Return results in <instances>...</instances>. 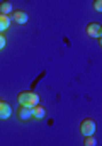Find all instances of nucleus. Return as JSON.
I'll list each match as a JSON object with an SVG mask.
<instances>
[{"label": "nucleus", "mask_w": 102, "mask_h": 146, "mask_svg": "<svg viewBox=\"0 0 102 146\" xmlns=\"http://www.w3.org/2000/svg\"><path fill=\"white\" fill-rule=\"evenodd\" d=\"M83 145H85V146H95V145H97V139L94 138V134L83 136Z\"/></svg>", "instance_id": "10"}, {"label": "nucleus", "mask_w": 102, "mask_h": 146, "mask_svg": "<svg viewBox=\"0 0 102 146\" xmlns=\"http://www.w3.org/2000/svg\"><path fill=\"white\" fill-rule=\"evenodd\" d=\"M12 115V107L9 102L0 100V119H9Z\"/></svg>", "instance_id": "6"}, {"label": "nucleus", "mask_w": 102, "mask_h": 146, "mask_svg": "<svg viewBox=\"0 0 102 146\" xmlns=\"http://www.w3.org/2000/svg\"><path fill=\"white\" fill-rule=\"evenodd\" d=\"M17 99H19V104L24 106V107H34L36 104H39V95L36 92H31V90L21 92L17 95Z\"/></svg>", "instance_id": "1"}, {"label": "nucleus", "mask_w": 102, "mask_h": 146, "mask_svg": "<svg viewBox=\"0 0 102 146\" xmlns=\"http://www.w3.org/2000/svg\"><path fill=\"white\" fill-rule=\"evenodd\" d=\"M33 117H34V119H39V121H41V119H44V117H46V109H44L43 106L36 104V106L33 107Z\"/></svg>", "instance_id": "7"}, {"label": "nucleus", "mask_w": 102, "mask_h": 146, "mask_svg": "<svg viewBox=\"0 0 102 146\" xmlns=\"http://www.w3.org/2000/svg\"><path fill=\"white\" fill-rule=\"evenodd\" d=\"M95 121L90 119V117H85L82 122H80V133L82 136H89V134H94L95 133Z\"/></svg>", "instance_id": "2"}, {"label": "nucleus", "mask_w": 102, "mask_h": 146, "mask_svg": "<svg viewBox=\"0 0 102 146\" xmlns=\"http://www.w3.org/2000/svg\"><path fill=\"white\" fill-rule=\"evenodd\" d=\"M5 44H7V41H5V36L0 33V49H3V48H5Z\"/></svg>", "instance_id": "12"}, {"label": "nucleus", "mask_w": 102, "mask_h": 146, "mask_svg": "<svg viewBox=\"0 0 102 146\" xmlns=\"http://www.w3.org/2000/svg\"><path fill=\"white\" fill-rule=\"evenodd\" d=\"M12 10H14V7L9 0H3L0 3V14H12Z\"/></svg>", "instance_id": "9"}, {"label": "nucleus", "mask_w": 102, "mask_h": 146, "mask_svg": "<svg viewBox=\"0 0 102 146\" xmlns=\"http://www.w3.org/2000/svg\"><path fill=\"white\" fill-rule=\"evenodd\" d=\"M17 117H19L22 122L31 121V119H33V107H24V106H21V109L17 110Z\"/></svg>", "instance_id": "4"}, {"label": "nucleus", "mask_w": 102, "mask_h": 146, "mask_svg": "<svg viewBox=\"0 0 102 146\" xmlns=\"http://www.w3.org/2000/svg\"><path fill=\"white\" fill-rule=\"evenodd\" d=\"M85 33H87V36L95 37V39H101V36H102V26L99 24V22H90V24H87Z\"/></svg>", "instance_id": "3"}, {"label": "nucleus", "mask_w": 102, "mask_h": 146, "mask_svg": "<svg viewBox=\"0 0 102 146\" xmlns=\"http://www.w3.org/2000/svg\"><path fill=\"white\" fill-rule=\"evenodd\" d=\"M94 9L97 12H102V0H94Z\"/></svg>", "instance_id": "11"}, {"label": "nucleus", "mask_w": 102, "mask_h": 146, "mask_svg": "<svg viewBox=\"0 0 102 146\" xmlns=\"http://www.w3.org/2000/svg\"><path fill=\"white\" fill-rule=\"evenodd\" d=\"M10 19H12L14 22H17V24H26L27 19H29V15H27V12H24V10H15V12H12Z\"/></svg>", "instance_id": "5"}, {"label": "nucleus", "mask_w": 102, "mask_h": 146, "mask_svg": "<svg viewBox=\"0 0 102 146\" xmlns=\"http://www.w3.org/2000/svg\"><path fill=\"white\" fill-rule=\"evenodd\" d=\"M10 26V15L9 14H0V33H3Z\"/></svg>", "instance_id": "8"}]
</instances>
